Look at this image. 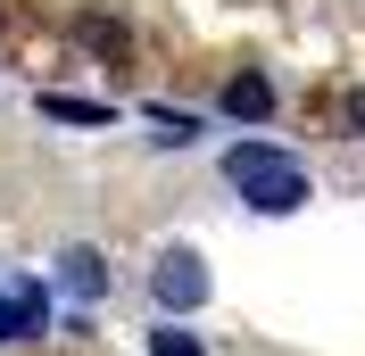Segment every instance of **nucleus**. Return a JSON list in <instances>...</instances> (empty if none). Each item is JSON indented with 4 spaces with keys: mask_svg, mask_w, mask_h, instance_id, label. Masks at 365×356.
<instances>
[{
    "mask_svg": "<svg viewBox=\"0 0 365 356\" xmlns=\"http://www.w3.org/2000/svg\"><path fill=\"white\" fill-rule=\"evenodd\" d=\"M225 182L241 191V207H257V216H291V207H307V166L299 157H282L274 141H232L225 150Z\"/></svg>",
    "mask_w": 365,
    "mask_h": 356,
    "instance_id": "1",
    "label": "nucleus"
},
{
    "mask_svg": "<svg viewBox=\"0 0 365 356\" xmlns=\"http://www.w3.org/2000/svg\"><path fill=\"white\" fill-rule=\"evenodd\" d=\"M58 282H67L75 298H100V290H108V266H100V248H67V257H58Z\"/></svg>",
    "mask_w": 365,
    "mask_h": 356,
    "instance_id": "6",
    "label": "nucleus"
},
{
    "mask_svg": "<svg viewBox=\"0 0 365 356\" xmlns=\"http://www.w3.org/2000/svg\"><path fill=\"white\" fill-rule=\"evenodd\" d=\"M150 298H158L166 315H200V307H207V266H200V248H166L158 273H150Z\"/></svg>",
    "mask_w": 365,
    "mask_h": 356,
    "instance_id": "2",
    "label": "nucleus"
},
{
    "mask_svg": "<svg viewBox=\"0 0 365 356\" xmlns=\"http://www.w3.org/2000/svg\"><path fill=\"white\" fill-rule=\"evenodd\" d=\"M75 42H83L91 58L125 67V50H133V25H125V17H108V9H83V17H75Z\"/></svg>",
    "mask_w": 365,
    "mask_h": 356,
    "instance_id": "3",
    "label": "nucleus"
},
{
    "mask_svg": "<svg viewBox=\"0 0 365 356\" xmlns=\"http://www.w3.org/2000/svg\"><path fill=\"white\" fill-rule=\"evenodd\" d=\"M34 108H42L50 125H83V133H100V125H116V108H108V100H75V91H42Z\"/></svg>",
    "mask_w": 365,
    "mask_h": 356,
    "instance_id": "5",
    "label": "nucleus"
},
{
    "mask_svg": "<svg viewBox=\"0 0 365 356\" xmlns=\"http://www.w3.org/2000/svg\"><path fill=\"white\" fill-rule=\"evenodd\" d=\"M150 356H207V348H200L191 332H175V323H166V332H150Z\"/></svg>",
    "mask_w": 365,
    "mask_h": 356,
    "instance_id": "8",
    "label": "nucleus"
},
{
    "mask_svg": "<svg viewBox=\"0 0 365 356\" xmlns=\"http://www.w3.org/2000/svg\"><path fill=\"white\" fill-rule=\"evenodd\" d=\"M216 108H225L232 125H266V116H274V83H266V75H232Z\"/></svg>",
    "mask_w": 365,
    "mask_h": 356,
    "instance_id": "4",
    "label": "nucleus"
},
{
    "mask_svg": "<svg viewBox=\"0 0 365 356\" xmlns=\"http://www.w3.org/2000/svg\"><path fill=\"white\" fill-rule=\"evenodd\" d=\"M341 116H349V133H357V141H365V83H357V91H349V100H341Z\"/></svg>",
    "mask_w": 365,
    "mask_h": 356,
    "instance_id": "9",
    "label": "nucleus"
},
{
    "mask_svg": "<svg viewBox=\"0 0 365 356\" xmlns=\"http://www.w3.org/2000/svg\"><path fill=\"white\" fill-rule=\"evenodd\" d=\"M150 141L182 150V141H200V116H175V108H150Z\"/></svg>",
    "mask_w": 365,
    "mask_h": 356,
    "instance_id": "7",
    "label": "nucleus"
}]
</instances>
